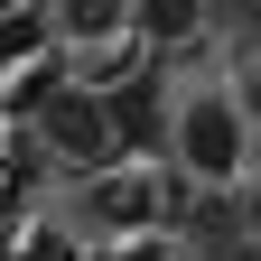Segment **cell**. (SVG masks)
I'll return each instance as SVG.
<instances>
[{"instance_id": "8992f818", "label": "cell", "mask_w": 261, "mask_h": 261, "mask_svg": "<svg viewBox=\"0 0 261 261\" xmlns=\"http://www.w3.org/2000/svg\"><path fill=\"white\" fill-rule=\"evenodd\" d=\"M28 47H38V19H28V10H19V19H0V65L28 56Z\"/></svg>"}, {"instance_id": "5b68a950", "label": "cell", "mask_w": 261, "mask_h": 261, "mask_svg": "<svg viewBox=\"0 0 261 261\" xmlns=\"http://www.w3.org/2000/svg\"><path fill=\"white\" fill-rule=\"evenodd\" d=\"M121 19V0H65V28H75V38H93V28H112Z\"/></svg>"}, {"instance_id": "277c9868", "label": "cell", "mask_w": 261, "mask_h": 261, "mask_svg": "<svg viewBox=\"0 0 261 261\" xmlns=\"http://www.w3.org/2000/svg\"><path fill=\"white\" fill-rule=\"evenodd\" d=\"M103 112H112V130H121V140H159V130H149V121H159V103H149V93H112Z\"/></svg>"}, {"instance_id": "7a4b0ae2", "label": "cell", "mask_w": 261, "mask_h": 261, "mask_svg": "<svg viewBox=\"0 0 261 261\" xmlns=\"http://www.w3.org/2000/svg\"><path fill=\"white\" fill-rule=\"evenodd\" d=\"M38 121H47V140H56L65 159H112V140H121L112 112H103V103H84V93H47Z\"/></svg>"}, {"instance_id": "3957f363", "label": "cell", "mask_w": 261, "mask_h": 261, "mask_svg": "<svg viewBox=\"0 0 261 261\" xmlns=\"http://www.w3.org/2000/svg\"><path fill=\"white\" fill-rule=\"evenodd\" d=\"M196 19H205V0H140V28H149V38H187Z\"/></svg>"}, {"instance_id": "52a82bcc", "label": "cell", "mask_w": 261, "mask_h": 261, "mask_svg": "<svg viewBox=\"0 0 261 261\" xmlns=\"http://www.w3.org/2000/svg\"><path fill=\"white\" fill-rule=\"evenodd\" d=\"M252 112H261V84H252Z\"/></svg>"}, {"instance_id": "6da1fadb", "label": "cell", "mask_w": 261, "mask_h": 261, "mask_svg": "<svg viewBox=\"0 0 261 261\" xmlns=\"http://www.w3.org/2000/svg\"><path fill=\"white\" fill-rule=\"evenodd\" d=\"M177 159H187L205 187H224V177L243 168V112L215 103V93H205V103H187V112H177Z\"/></svg>"}]
</instances>
